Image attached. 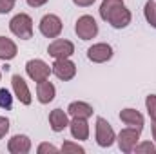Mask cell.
Here are the masks:
<instances>
[{
    "label": "cell",
    "instance_id": "obj_1",
    "mask_svg": "<svg viewBox=\"0 0 156 154\" xmlns=\"http://www.w3.org/2000/svg\"><path fill=\"white\" fill-rule=\"evenodd\" d=\"M100 16L104 22L111 24L115 29H123L131 24V11L125 7L123 0H102Z\"/></svg>",
    "mask_w": 156,
    "mask_h": 154
},
{
    "label": "cell",
    "instance_id": "obj_2",
    "mask_svg": "<svg viewBox=\"0 0 156 154\" xmlns=\"http://www.w3.org/2000/svg\"><path fill=\"white\" fill-rule=\"evenodd\" d=\"M9 31L20 40L33 38V18L26 13H18L9 22Z\"/></svg>",
    "mask_w": 156,
    "mask_h": 154
},
{
    "label": "cell",
    "instance_id": "obj_3",
    "mask_svg": "<svg viewBox=\"0 0 156 154\" xmlns=\"http://www.w3.org/2000/svg\"><path fill=\"white\" fill-rule=\"evenodd\" d=\"M94 138H96V143H98L100 147H104V149L111 147V145L116 142V134H115V131H113L111 123H109L105 118H102V116H98V118H96V125H94Z\"/></svg>",
    "mask_w": 156,
    "mask_h": 154
},
{
    "label": "cell",
    "instance_id": "obj_4",
    "mask_svg": "<svg viewBox=\"0 0 156 154\" xmlns=\"http://www.w3.org/2000/svg\"><path fill=\"white\" fill-rule=\"evenodd\" d=\"M140 134H142V131L136 129V127H125V129H122L116 136L120 151L123 154H131L134 151L136 143L140 142Z\"/></svg>",
    "mask_w": 156,
    "mask_h": 154
},
{
    "label": "cell",
    "instance_id": "obj_5",
    "mask_svg": "<svg viewBox=\"0 0 156 154\" xmlns=\"http://www.w3.org/2000/svg\"><path fill=\"white\" fill-rule=\"evenodd\" d=\"M75 33L82 40H93L98 35V24L91 15H82L75 24Z\"/></svg>",
    "mask_w": 156,
    "mask_h": 154
},
{
    "label": "cell",
    "instance_id": "obj_6",
    "mask_svg": "<svg viewBox=\"0 0 156 154\" xmlns=\"http://www.w3.org/2000/svg\"><path fill=\"white\" fill-rule=\"evenodd\" d=\"M51 71L58 80L69 82V80H73L76 76V64L71 62L69 58H56L51 65Z\"/></svg>",
    "mask_w": 156,
    "mask_h": 154
},
{
    "label": "cell",
    "instance_id": "obj_7",
    "mask_svg": "<svg viewBox=\"0 0 156 154\" xmlns=\"http://www.w3.org/2000/svg\"><path fill=\"white\" fill-rule=\"evenodd\" d=\"M38 27H40V33H42L45 38H58L64 26H62V20H60L56 15L49 13V15H44V16H42Z\"/></svg>",
    "mask_w": 156,
    "mask_h": 154
},
{
    "label": "cell",
    "instance_id": "obj_8",
    "mask_svg": "<svg viewBox=\"0 0 156 154\" xmlns=\"http://www.w3.org/2000/svg\"><path fill=\"white\" fill-rule=\"evenodd\" d=\"M26 73H27V76L31 78L33 82H44V80H47L49 75L53 73L51 71V67L44 62V60H40V58H35V60H29L27 64H26Z\"/></svg>",
    "mask_w": 156,
    "mask_h": 154
},
{
    "label": "cell",
    "instance_id": "obj_9",
    "mask_svg": "<svg viewBox=\"0 0 156 154\" xmlns=\"http://www.w3.org/2000/svg\"><path fill=\"white\" fill-rule=\"evenodd\" d=\"M47 53L55 60L56 58H71L75 54V45H73V42H69V40H66V38H55L49 44Z\"/></svg>",
    "mask_w": 156,
    "mask_h": 154
},
{
    "label": "cell",
    "instance_id": "obj_10",
    "mask_svg": "<svg viewBox=\"0 0 156 154\" xmlns=\"http://www.w3.org/2000/svg\"><path fill=\"white\" fill-rule=\"evenodd\" d=\"M87 58L94 64H105L113 58V47L105 42H100V44H93L89 49H87Z\"/></svg>",
    "mask_w": 156,
    "mask_h": 154
},
{
    "label": "cell",
    "instance_id": "obj_11",
    "mask_svg": "<svg viewBox=\"0 0 156 154\" xmlns=\"http://www.w3.org/2000/svg\"><path fill=\"white\" fill-rule=\"evenodd\" d=\"M11 85H13V93H15L16 100H18L20 103H24V105H29L33 98H31V91H29V87H27V82L20 76V75H13Z\"/></svg>",
    "mask_w": 156,
    "mask_h": 154
},
{
    "label": "cell",
    "instance_id": "obj_12",
    "mask_svg": "<svg viewBox=\"0 0 156 154\" xmlns=\"http://www.w3.org/2000/svg\"><path fill=\"white\" fill-rule=\"evenodd\" d=\"M7 151L11 154H27L31 151V140L26 134H15L7 142Z\"/></svg>",
    "mask_w": 156,
    "mask_h": 154
},
{
    "label": "cell",
    "instance_id": "obj_13",
    "mask_svg": "<svg viewBox=\"0 0 156 154\" xmlns=\"http://www.w3.org/2000/svg\"><path fill=\"white\" fill-rule=\"evenodd\" d=\"M49 125L53 132H62L64 129L69 127V114L62 109H53L49 113Z\"/></svg>",
    "mask_w": 156,
    "mask_h": 154
},
{
    "label": "cell",
    "instance_id": "obj_14",
    "mask_svg": "<svg viewBox=\"0 0 156 154\" xmlns=\"http://www.w3.org/2000/svg\"><path fill=\"white\" fill-rule=\"evenodd\" d=\"M69 129H71V136L78 142H83L89 138V123L83 118H73L69 121Z\"/></svg>",
    "mask_w": 156,
    "mask_h": 154
},
{
    "label": "cell",
    "instance_id": "obj_15",
    "mask_svg": "<svg viewBox=\"0 0 156 154\" xmlns=\"http://www.w3.org/2000/svg\"><path fill=\"white\" fill-rule=\"evenodd\" d=\"M55 94H56V89L51 82L44 80V82H38L37 83V100L40 103H49L55 100Z\"/></svg>",
    "mask_w": 156,
    "mask_h": 154
},
{
    "label": "cell",
    "instance_id": "obj_16",
    "mask_svg": "<svg viewBox=\"0 0 156 154\" xmlns=\"http://www.w3.org/2000/svg\"><path fill=\"white\" fill-rule=\"evenodd\" d=\"M120 120L125 123V125H129V127H136V129H144V116L140 111H136V109H123L122 113H120Z\"/></svg>",
    "mask_w": 156,
    "mask_h": 154
},
{
    "label": "cell",
    "instance_id": "obj_17",
    "mask_svg": "<svg viewBox=\"0 0 156 154\" xmlns=\"http://www.w3.org/2000/svg\"><path fill=\"white\" fill-rule=\"evenodd\" d=\"M93 113H94L93 107L89 103H85V102H71L69 107H67V114L71 118H83V120H87V118L93 116Z\"/></svg>",
    "mask_w": 156,
    "mask_h": 154
},
{
    "label": "cell",
    "instance_id": "obj_18",
    "mask_svg": "<svg viewBox=\"0 0 156 154\" xmlns=\"http://www.w3.org/2000/svg\"><path fill=\"white\" fill-rule=\"evenodd\" d=\"M16 53H18V47L13 40L7 37H0V60L9 62L16 56Z\"/></svg>",
    "mask_w": 156,
    "mask_h": 154
},
{
    "label": "cell",
    "instance_id": "obj_19",
    "mask_svg": "<svg viewBox=\"0 0 156 154\" xmlns=\"http://www.w3.org/2000/svg\"><path fill=\"white\" fill-rule=\"evenodd\" d=\"M144 15H145V20L151 27L156 29V2L154 0H147L145 2V7H144Z\"/></svg>",
    "mask_w": 156,
    "mask_h": 154
},
{
    "label": "cell",
    "instance_id": "obj_20",
    "mask_svg": "<svg viewBox=\"0 0 156 154\" xmlns=\"http://www.w3.org/2000/svg\"><path fill=\"white\" fill-rule=\"evenodd\" d=\"M136 154H156V145L151 142H142V143H136L134 151Z\"/></svg>",
    "mask_w": 156,
    "mask_h": 154
},
{
    "label": "cell",
    "instance_id": "obj_21",
    "mask_svg": "<svg viewBox=\"0 0 156 154\" xmlns=\"http://www.w3.org/2000/svg\"><path fill=\"white\" fill-rule=\"evenodd\" d=\"M13 107V96L7 89H0V109L9 111Z\"/></svg>",
    "mask_w": 156,
    "mask_h": 154
},
{
    "label": "cell",
    "instance_id": "obj_22",
    "mask_svg": "<svg viewBox=\"0 0 156 154\" xmlns=\"http://www.w3.org/2000/svg\"><path fill=\"white\" fill-rule=\"evenodd\" d=\"M145 109H147V114L149 118L156 121V94H149L145 98Z\"/></svg>",
    "mask_w": 156,
    "mask_h": 154
},
{
    "label": "cell",
    "instance_id": "obj_23",
    "mask_svg": "<svg viewBox=\"0 0 156 154\" xmlns=\"http://www.w3.org/2000/svg\"><path fill=\"white\" fill-rule=\"evenodd\" d=\"M62 152H64V154H69V152L83 154V152H85V149H83V147H80L78 143H73V142H64V145H62Z\"/></svg>",
    "mask_w": 156,
    "mask_h": 154
},
{
    "label": "cell",
    "instance_id": "obj_24",
    "mask_svg": "<svg viewBox=\"0 0 156 154\" xmlns=\"http://www.w3.org/2000/svg\"><path fill=\"white\" fill-rule=\"evenodd\" d=\"M37 151H38V154H45V152L56 154V152H58V149H56L55 145H51V143H40Z\"/></svg>",
    "mask_w": 156,
    "mask_h": 154
},
{
    "label": "cell",
    "instance_id": "obj_25",
    "mask_svg": "<svg viewBox=\"0 0 156 154\" xmlns=\"http://www.w3.org/2000/svg\"><path fill=\"white\" fill-rule=\"evenodd\" d=\"M15 7V0H0V15L9 13Z\"/></svg>",
    "mask_w": 156,
    "mask_h": 154
},
{
    "label": "cell",
    "instance_id": "obj_26",
    "mask_svg": "<svg viewBox=\"0 0 156 154\" xmlns=\"http://www.w3.org/2000/svg\"><path fill=\"white\" fill-rule=\"evenodd\" d=\"M9 132V120L5 116H0V140Z\"/></svg>",
    "mask_w": 156,
    "mask_h": 154
},
{
    "label": "cell",
    "instance_id": "obj_27",
    "mask_svg": "<svg viewBox=\"0 0 156 154\" xmlns=\"http://www.w3.org/2000/svg\"><path fill=\"white\" fill-rule=\"evenodd\" d=\"M75 4H76L78 7H89V5H93L96 0H73Z\"/></svg>",
    "mask_w": 156,
    "mask_h": 154
},
{
    "label": "cell",
    "instance_id": "obj_28",
    "mask_svg": "<svg viewBox=\"0 0 156 154\" xmlns=\"http://www.w3.org/2000/svg\"><path fill=\"white\" fill-rule=\"evenodd\" d=\"M26 2H27V5H31V7H42V5L47 4V0H26Z\"/></svg>",
    "mask_w": 156,
    "mask_h": 154
},
{
    "label": "cell",
    "instance_id": "obj_29",
    "mask_svg": "<svg viewBox=\"0 0 156 154\" xmlns=\"http://www.w3.org/2000/svg\"><path fill=\"white\" fill-rule=\"evenodd\" d=\"M151 131H153V140L156 142V121H153V127H151Z\"/></svg>",
    "mask_w": 156,
    "mask_h": 154
},
{
    "label": "cell",
    "instance_id": "obj_30",
    "mask_svg": "<svg viewBox=\"0 0 156 154\" xmlns=\"http://www.w3.org/2000/svg\"><path fill=\"white\" fill-rule=\"evenodd\" d=\"M0 80H2V71H0Z\"/></svg>",
    "mask_w": 156,
    "mask_h": 154
}]
</instances>
